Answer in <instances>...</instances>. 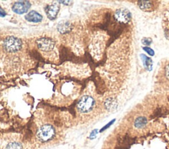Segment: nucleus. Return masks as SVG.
Returning a JSON list of instances; mask_svg holds the SVG:
<instances>
[{
  "instance_id": "nucleus-1",
  "label": "nucleus",
  "mask_w": 169,
  "mask_h": 149,
  "mask_svg": "<svg viewBox=\"0 0 169 149\" xmlns=\"http://www.w3.org/2000/svg\"><path fill=\"white\" fill-rule=\"evenodd\" d=\"M56 135V130L50 124H45L41 126L37 132L38 139L42 142H47L51 140Z\"/></svg>"
},
{
  "instance_id": "nucleus-2",
  "label": "nucleus",
  "mask_w": 169,
  "mask_h": 149,
  "mask_svg": "<svg viewBox=\"0 0 169 149\" xmlns=\"http://www.w3.org/2000/svg\"><path fill=\"white\" fill-rule=\"evenodd\" d=\"M95 104V101L91 96L85 95L82 97L78 102L77 108L81 113H88L93 110Z\"/></svg>"
},
{
  "instance_id": "nucleus-3",
  "label": "nucleus",
  "mask_w": 169,
  "mask_h": 149,
  "mask_svg": "<svg viewBox=\"0 0 169 149\" xmlns=\"http://www.w3.org/2000/svg\"><path fill=\"white\" fill-rule=\"evenodd\" d=\"M5 50L9 53H15L22 48V42L19 38L9 36L7 38L3 43Z\"/></svg>"
},
{
  "instance_id": "nucleus-4",
  "label": "nucleus",
  "mask_w": 169,
  "mask_h": 149,
  "mask_svg": "<svg viewBox=\"0 0 169 149\" xmlns=\"http://www.w3.org/2000/svg\"><path fill=\"white\" fill-rule=\"evenodd\" d=\"M37 44L39 49L44 52L52 51L55 46V42L48 38H42L38 39Z\"/></svg>"
},
{
  "instance_id": "nucleus-5",
  "label": "nucleus",
  "mask_w": 169,
  "mask_h": 149,
  "mask_svg": "<svg viewBox=\"0 0 169 149\" xmlns=\"http://www.w3.org/2000/svg\"><path fill=\"white\" fill-rule=\"evenodd\" d=\"M114 17L116 20L122 23H127L130 21L132 15L130 12L125 9H119L115 12Z\"/></svg>"
},
{
  "instance_id": "nucleus-6",
  "label": "nucleus",
  "mask_w": 169,
  "mask_h": 149,
  "mask_svg": "<svg viewBox=\"0 0 169 149\" xmlns=\"http://www.w3.org/2000/svg\"><path fill=\"white\" fill-rule=\"evenodd\" d=\"M31 7V3L28 1H19L15 3L12 7L13 12L17 14H22L28 11Z\"/></svg>"
},
{
  "instance_id": "nucleus-7",
  "label": "nucleus",
  "mask_w": 169,
  "mask_h": 149,
  "mask_svg": "<svg viewBox=\"0 0 169 149\" xmlns=\"http://www.w3.org/2000/svg\"><path fill=\"white\" fill-rule=\"evenodd\" d=\"M59 4H57V3H53V4L48 5L46 7L45 11L48 19H50V20H54L56 18L57 14L59 12Z\"/></svg>"
},
{
  "instance_id": "nucleus-8",
  "label": "nucleus",
  "mask_w": 169,
  "mask_h": 149,
  "mask_svg": "<svg viewBox=\"0 0 169 149\" xmlns=\"http://www.w3.org/2000/svg\"><path fill=\"white\" fill-rule=\"evenodd\" d=\"M133 143L134 140L132 138L129 137L128 135H125L118 140V144L115 149H128Z\"/></svg>"
},
{
  "instance_id": "nucleus-9",
  "label": "nucleus",
  "mask_w": 169,
  "mask_h": 149,
  "mask_svg": "<svg viewBox=\"0 0 169 149\" xmlns=\"http://www.w3.org/2000/svg\"><path fill=\"white\" fill-rule=\"evenodd\" d=\"M25 19L32 23H40L42 20V16L35 11H31L25 15Z\"/></svg>"
},
{
  "instance_id": "nucleus-10",
  "label": "nucleus",
  "mask_w": 169,
  "mask_h": 149,
  "mask_svg": "<svg viewBox=\"0 0 169 149\" xmlns=\"http://www.w3.org/2000/svg\"><path fill=\"white\" fill-rule=\"evenodd\" d=\"M71 24L67 21H63L60 22V23L57 24V29L61 34H67L68 32H70L71 30Z\"/></svg>"
},
{
  "instance_id": "nucleus-11",
  "label": "nucleus",
  "mask_w": 169,
  "mask_h": 149,
  "mask_svg": "<svg viewBox=\"0 0 169 149\" xmlns=\"http://www.w3.org/2000/svg\"><path fill=\"white\" fill-rule=\"evenodd\" d=\"M153 2L151 1H139V8L144 11H150L153 10Z\"/></svg>"
},
{
  "instance_id": "nucleus-12",
  "label": "nucleus",
  "mask_w": 169,
  "mask_h": 149,
  "mask_svg": "<svg viewBox=\"0 0 169 149\" xmlns=\"http://www.w3.org/2000/svg\"><path fill=\"white\" fill-rule=\"evenodd\" d=\"M105 106L108 110H114L118 107L117 101L116 99H114V98H109V99H106V101H105Z\"/></svg>"
},
{
  "instance_id": "nucleus-13",
  "label": "nucleus",
  "mask_w": 169,
  "mask_h": 149,
  "mask_svg": "<svg viewBox=\"0 0 169 149\" xmlns=\"http://www.w3.org/2000/svg\"><path fill=\"white\" fill-rule=\"evenodd\" d=\"M147 123V120L146 118L143 117V116H140L138 118L135 119L134 125L135 127L137 128H143L146 126Z\"/></svg>"
},
{
  "instance_id": "nucleus-14",
  "label": "nucleus",
  "mask_w": 169,
  "mask_h": 149,
  "mask_svg": "<svg viewBox=\"0 0 169 149\" xmlns=\"http://www.w3.org/2000/svg\"><path fill=\"white\" fill-rule=\"evenodd\" d=\"M5 149H23V147L19 143L11 142L7 145Z\"/></svg>"
},
{
  "instance_id": "nucleus-15",
  "label": "nucleus",
  "mask_w": 169,
  "mask_h": 149,
  "mask_svg": "<svg viewBox=\"0 0 169 149\" xmlns=\"http://www.w3.org/2000/svg\"><path fill=\"white\" fill-rule=\"evenodd\" d=\"M164 73L165 76H166V78L169 80V64H167L164 68Z\"/></svg>"
},
{
  "instance_id": "nucleus-16",
  "label": "nucleus",
  "mask_w": 169,
  "mask_h": 149,
  "mask_svg": "<svg viewBox=\"0 0 169 149\" xmlns=\"http://www.w3.org/2000/svg\"><path fill=\"white\" fill-rule=\"evenodd\" d=\"M142 43L145 45H149L151 44V40L148 38H143L142 39Z\"/></svg>"
},
{
  "instance_id": "nucleus-17",
  "label": "nucleus",
  "mask_w": 169,
  "mask_h": 149,
  "mask_svg": "<svg viewBox=\"0 0 169 149\" xmlns=\"http://www.w3.org/2000/svg\"><path fill=\"white\" fill-rule=\"evenodd\" d=\"M162 115V111L161 108H158L157 110L154 112V117H158V116H161Z\"/></svg>"
},
{
  "instance_id": "nucleus-18",
  "label": "nucleus",
  "mask_w": 169,
  "mask_h": 149,
  "mask_svg": "<svg viewBox=\"0 0 169 149\" xmlns=\"http://www.w3.org/2000/svg\"><path fill=\"white\" fill-rule=\"evenodd\" d=\"M144 49L146 50V51L150 55H154V51L153 49H151L149 48H144Z\"/></svg>"
},
{
  "instance_id": "nucleus-19",
  "label": "nucleus",
  "mask_w": 169,
  "mask_h": 149,
  "mask_svg": "<svg viewBox=\"0 0 169 149\" xmlns=\"http://www.w3.org/2000/svg\"><path fill=\"white\" fill-rule=\"evenodd\" d=\"M5 15H6V13L5 12V11L3 9L0 8V17H4Z\"/></svg>"
},
{
  "instance_id": "nucleus-20",
  "label": "nucleus",
  "mask_w": 169,
  "mask_h": 149,
  "mask_svg": "<svg viewBox=\"0 0 169 149\" xmlns=\"http://www.w3.org/2000/svg\"><path fill=\"white\" fill-rule=\"evenodd\" d=\"M96 133H97V130H94V131H93V132H92L91 135V136H90V137L92 138V137H95V135H96Z\"/></svg>"
},
{
  "instance_id": "nucleus-21",
  "label": "nucleus",
  "mask_w": 169,
  "mask_h": 149,
  "mask_svg": "<svg viewBox=\"0 0 169 149\" xmlns=\"http://www.w3.org/2000/svg\"><path fill=\"white\" fill-rule=\"evenodd\" d=\"M59 2L60 3H64L63 4H65V5H66V4L67 5H69V4H67V3H71V2H70V1H66H66H60Z\"/></svg>"
}]
</instances>
